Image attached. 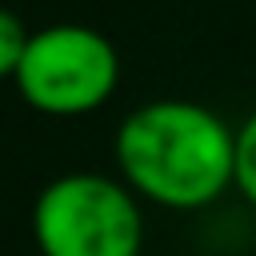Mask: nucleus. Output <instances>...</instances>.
<instances>
[{
	"label": "nucleus",
	"instance_id": "obj_1",
	"mask_svg": "<svg viewBox=\"0 0 256 256\" xmlns=\"http://www.w3.org/2000/svg\"><path fill=\"white\" fill-rule=\"evenodd\" d=\"M116 164L160 208H204L236 180V132L204 104L152 100L116 128Z\"/></svg>",
	"mask_w": 256,
	"mask_h": 256
},
{
	"label": "nucleus",
	"instance_id": "obj_2",
	"mask_svg": "<svg viewBox=\"0 0 256 256\" xmlns=\"http://www.w3.org/2000/svg\"><path fill=\"white\" fill-rule=\"evenodd\" d=\"M32 240L40 256H140L144 220L124 180L64 172L32 204Z\"/></svg>",
	"mask_w": 256,
	"mask_h": 256
},
{
	"label": "nucleus",
	"instance_id": "obj_3",
	"mask_svg": "<svg viewBox=\"0 0 256 256\" xmlns=\"http://www.w3.org/2000/svg\"><path fill=\"white\" fill-rule=\"evenodd\" d=\"M120 80V56L112 40L88 24L36 28L16 68V92L44 116L96 112Z\"/></svg>",
	"mask_w": 256,
	"mask_h": 256
},
{
	"label": "nucleus",
	"instance_id": "obj_4",
	"mask_svg": "<svg viewBox=\"0 0 256 256\" xmlns=\"http://www.w3.org/2000/svg\"><path fill=\"white\" fill-rule=\"evenodd\" d=\"M28 40H32V32L24 28V20L12 8H0V80H16Z\"/></svg>",
	"mask_w": 256,
	"mask_h": 256
},
{
	"label": "nucleus",
	"instance_id": "obj_5",
	"mask_svg": "<svg viewBox=\"0 0 256 256\" xmlns=\"http://www.w3.org/2000/svg\"><path fill=\"white\" fill-rule=\"evenodd\" d=\"M240 196L256 204V112L236 128V180Z\"/></svg>",
	"mask_w": 256,
	"mask_h": 256
}]
</instances>
